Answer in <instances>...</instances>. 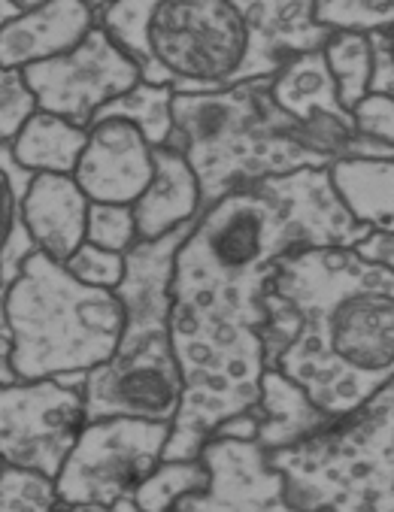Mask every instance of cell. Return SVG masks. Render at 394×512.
Segmentation results:
<instances>
[{
    "label": "cell",
    "mask_w": 394,
    "mask_h": 512,
    "mask_svg": "<svg viewBox=\"0 0 394 512\" xmlns=\"http://www.w3.org/2000/svg\"><path fill=\"white\" fill-rule=\"evenodd\" d=\"M67 273L85 285H94V288H110L116 291L119 282L125 279V255L119 252H110V249H101V246H91V243H82L67 261H64Z\"/></svg>",
    "instance_id": "cell-25"
},
{
    "label": "cell",
    "mask_w": 394,
    "mask_h": 512,
    "mask_svg": "<svg viewBox=\"0 0 394 512\" xmlns=\"http://www.w3.org/2000/svg\"><path fill=\"white\" fill-rule=\"evenodd\" d=\"M10 4H13L16 10H28V7H34V4H40V0H10Z\"/></svg>",
    "instance_id": "cell-35"
},
{
    "label": "cell",
    "mask_w": 394,
    "mask_h": 512,
    "mask_svg": "<svg viewBox=\"0 0 394 512\" xmlns=\"http://www.w3.org/2000/svg\"><path fill=\"white\" fill-rule=\"evenodd\" d=\"M325 170L352 222L394 228V158H337Z\"/></svg>",
    "instance_id": "cell-17"
},
{
    "label": "cell",
    "mask_w": 394,
    "mask_h": 512,
    "mask_svg": "<svg viewBox=\"0 0 394 512\" xmlns=\"http://www.w3.org/2000/svg\"><path fill=\"white\" fill-rule=\"evenodd\" d=\"M325 67L334 79L337 97L349 113L370 91V46L361 31H331L322 46Z\"/></svg>",
    "instance_id": "cell-21"
},
{
    "label": "cell",
    "mask_w": 394,
    "mask_h": 512,
    "mask_svg": "<svg viewBox=\"0 0 394 512\" xmlns=\"http://www.w3.org/2000/svg\"><path fill=\"white\" fill-rule=\"evenodd\" d=\"M167 146L194 170L204 207L240 185L331 164L307 128L273 104L264 79L173 94V137Z\"/></svg>",
    "instance_id": "cell-3"
},
{
    "label": "cell",
    "mask_w": 394,
    "mask_h": 512,
    "mask_svg": "<svg viewBox=\"0 0 394 512\" xmlns=\"http://www.w3.org/2000/svg\"><path fill=\"white\" fill-rule=\"evenodd\" d=\"M201 207V185H197V176L188 167V161L170 146L155 149L152 179L143 188V194L131 203L137 237L158 240L182 225H191Z\"/></svg>",
    "instance_id": "cell-15"
},
{
    "label": "cell",
    "mask_w": 394,
    "mask_h": 512,
    "mask_svg": "<svg viewBox=\"0 0 394 512\" xmlns=\"http://www.w3.org/2000/svg\"><path fill=\"white\" fill-rule=\"evenodd\" d=\"M97 22L140 64L146 82L176 94L276 73L237 0H116Z\"/></svg>",
    "instance_id": "cell-4"
},
{
    "label": "cell",
    "mask_w": 394,
    "mask_h": 512,
    "mask_svg": "<svg viewBox=\"0 0 394 512\" xmlns=\"http://www.w3.org/2000/svg\"><path fill=\"white\" fill-rule=\"evenodd\" d=\"M370 46V91L394 94V25L367 31Z\"/></svg>",
    "instance_id": "cell-28"
},
{
    "label": "cell",
    "mask_w": 394,
    "mask_h": 512,
    "mask_svg": "<svg viewBox=\"0 0 394 512\" xmlns=\"http://www.w3.org/2000/svg\"><path fill=\"white\" fill-rule=\"evenodd\" d=\"M294 512H394V385L310 437L267 452Z\"/></svg>",
    "instance_id": "cell-7"
},
{
    "label": "cell",
    "mask_w": 394,
    "mask_h": 512,
    "mask_svg": "<svg viewBox=\"0 0 394 512\" xmlns=\"http://www.w3.org/2000/svg\"><path fill=\"white\" fill-rule=\"evenodd\" d=\"M167 437L170 425L134 416L85 422L55 476L58 503L107 512L164 458Z\"/></svg>",
    "instance_id": "cell-8"
},
{
    "label": "cell",
    "mask_w": 394,
    "mask_h": 512,
    "mask_svg": "<svg viewBox=\"0 0 394 512\" xmlns=\"http://www.w3.org/2000/svg\"><path fill=\"white\" fill-rule=\"evenodd\" d=\"M82 146H85V128L43 110H34L31 119L19 128V134L10 140L13 158L31 173L73 176Z\"/></svg>",
    "instance_id": "cell-18"
},
{
    "label": "cell",
    "mask_w": 394,
    "mask_h": 512,
    "mask_svg": "<svg viewBox=\"0 0 394 512\" xmlns=\"http://www.w3.org/2000/svg\"><path fill=\"white\" fill-rule=\"evenodd\" d=\"M58 506L55 479L10 464L0 470V512H55Z\"/></svg>",
    "instance_id": "cell-23"
},
{
    "label": "cell",
    "mask_w": 394,
    "mask_h": 512,
    "mask_svg": "<svg viewBox=\"0 0 394 512\" xmlns=\"http://www.w3.org/2000/svg\"><path fill=\"white\" fill-rule=\"evenodd\" d=\"M155 149L122 119H94L73 179L91 203H131L152 179Z\"/></svg>",
    "instance_id": "cell-12"
},
{
    "label": "cell",
    "mask_w": 394,
    "mask_h": 512,
    "mask_svg": "<svg viewBox=\"0 0 394 512\" xmlns=\"http://www.w3.org/2000/svg\"><path fill=\"white\" fill-rule=\"evenodd\" d=\"M107 512H143V509L137 506V500H134L131 494H125V497H119Z\"/></svg>",
    "instance_id": "cell-31"
},
{
    "label": "cell",
    "mask_w": 394,
    "mask_h": 512,
    "mask_svg": "<svg viewBox=\"0 0 394 512\" xmlns=\"http://www.w3.org/2000/svg\"><path fill=\"white\" fill-rule=\"evenodd\" d=\"M352 128L376 143L394 146V94L367 91L358 104L349 110Z\"/></svg>",
    "instance_id": "cell-27"
},
{
    "label": "cell",
    "mask_w": 394,
    "mask_h": 512,
    "mask_svg": "<svg viewBox=\"0 0 394 512\" xmlns=\"http://www.w3.org/2000/svg\"><path fill=\"white\" fill-rule=\"evenodd\" d=\"M85 243L128 255L140 243L134 210L128 203H88Z\"/></svg>",
    "instance_id": "cell-24"
},
{
    "label": "cell",
    "mask_w": 394,
    "mask_h": 512,
    "mask_svg": "<svg viewBox=\"0 0 394 512\" xmlns=\"http://www.w3.org/2000/svg\"><path fill=\"white\" fill-rule=\"evenodd\" d=\"M207 467L201 458H161L131 491L143 512H170L182 497L207 485Z\"/></svg>",
    "instance_id": "cell-20"
},
{
    "label": "cell",
    "mask_w": 394,
    "mask_h": 512,
    "mask_svg": "<svg viewBox=\"0 0 394 512\" xmlns=\"http://www.w3.org/2000/svg\"><path fill=\"white\" fill-rule=\"evenodd\" d=\"M55 512H85V509H67V506H58Z\"/></svg>",
    "instance_id": "cell-36"
},
{
    "label": "cell",
    "mask_w": 394,
    "mask_h": 512,
    "mask_svg": "<svg viewBox=\"0 0 394 512\" xmlns=\"http://www.w3.org/2000/svg\"><path fill=\"white\" fill-rule=\"evenodd\" d=\"M313 22L325 31H376L394 25V0H313Z\"/></svg>",
    "instance_id": "cell-22"
},
{
    "label": "cell",
    "mask_w": 394,
    "mask_h": 512,
    "mask_svg": "<svg viewBox=\"0 0 394 512\" xmlns=\"http://www.w3.org/2000/svg\"><path fill=\"white\" fill-rule=\"evenodd\" d=\"M352 222L325 167L240 185L191 222L170 270V340L182 400L164 458H197L225 422L252 413L264 373V291L301 246H352Z\"/></svg>",
    "instance_id": "cell-1"
},
{
    "label": "cell",
    "mask_w": 394,
    "mask_h": 512,
    "mask_svg": "<svg viewBox=\"0 0 394 512\" xmlns=\"http://www.w3.org/2000/svg\"><path fill=\"white\" fill-rule=\"evenodd\" d=\"M313 512H328V509H313Z\"/></svg>",
    "instance_id": "cell-38"
},
{
    "label": "cell",
    "mask_w": 394,
    "mask_h": 512,
    "mask_svg": "<svg viewBox=\"0 0 394 512\" xmlns=\"http://www.w3.org/2000/svg\"><path fill=\"white\" fill-rule=\"evenodd\" d=\"M13 370H10V340L0 337V382H13Z\"/></svg>",
    "instance_id": "cell-30"
},
{
    "label": "cell",
    "mask_w": 394,
    "mask_h": 512,
    "mask_svg": "<svg viewBox=\"0 0 394 512\" xmlns=\"http://www.w3.org/2000/svg\"><path fill=\"white\" fill-rule=\"evenodd\" d=\"M4 467H7V464H4V458H0V470H4Z\"/></svg>",
    "instance_id": "cell-37"
},
{
    "label": "cell",
    "mask_w": 394,
    "mask_h": 512,
    "mask_svg": "<svg viewBox=\"0 0 394 512\" xmlns=\"http://www.w3.org/2000/svg\"><path fill=\"white\" fill-rule=\"evenodd\" d=\"M13 13H16V7L10 4V0H0V25H4Z\"/></svg>",
    "instance_id": "cell-34"
},
{
    "label": "cell",
    "mask_w": 394,
    "mask_h": 512,
    "mask_svg": "<svg viewBox=\"0 0 394 512\" xmlns=\"http://www.w3.org/2000/svg\"><path fill=\"white\" fill-rule=\"evenodd\" d=\"M173 88L140 79L134 88L119 94L94 119H122L143 134L152 149H161L173 137Z\"/></svg>",
    "instance_id": "cell-19"
},
{
    "label": "cell",
    "mask_w": 394,
    "mask_h": 512,
    "mask_svg": "<svg viewBox=\"0 0 394 512\" xmlns=\"http://www.w3.org/2000/svg\"><path fill=\"white\" fill-rule=\"evenodd\" d=\"M349 249L367 264L394 267V228H367Z\"/></svg>",
    "instance_id": "cell-29"
},
{
    "label": "cell",
    "mask_w": 394,
    "mask_h": 512,
    "mask_svg": "<svg viewBox=\"0 0 394 512\" xmlns=\"http://www.w3.org/2000/svg\"><path fill=\"white\" fill-rule=\"evenodd\" d=\"M188 228L140 240L125 255V279L116 288L125 322L113 355L85 373V422L134 416L173 425L182 373L170 340V270Z\"/></svg>",
    "instance_id": "cell-5"
},
{
    "label": "cell",
    "mask_w": 394,
    "mask_h": 512,
    "mask_svg": "<svg viewBox=\"0 0 394 512\" xmlns=\"http://www.w3.org/2000/svg\"><path fill=\"white\" fill-rule=\"evenodd\" d=\"M85 376L0 382V458L55 479L85 425Z\"/></svg>",
    "instance_id": "cell-9"
},
{
    "label": "cell",
    "mask_w": 394,
    "mask_h": 512,
    "mask_svg": "<svg viewBox=\"0 0 394 512\" xmlns=\"http://www.w3.org/2000/svg\"><path fill=\"white\" fill-rule=\"evenodd\" d=\"M0 337L10 340V331H7V285H0Z\"/></svg>",
    "instance_id": "cell-32"
},
{
    "label": "cell",
    "mask_w": 394,
    "mask_h": 512,
    "mask_svg": "<svg viewBox=\"0 0 394 512\" xmlns=\"http://www.w3.org/2000/svg\"><path fill=\"white\" fill-rule=\"evenodd\" d=\"M88 197L67 173H34L22 197V225L37 252L64 264L85 243Z\"/></svg>",
    "instance_id": "cell-14"
},
{
    "label": "cell",
    "mask_w": 394,
    "mask_h": 512,
    "mask_svg": "<svg viewBox=\"0 0 394 512\" xmlns=\"http://www.w3.org/2000/svg\"><path fill=\"white\" fill-rule=\"evenodd\" d=\"M82 4H85L94 16H101V13H107V10L116 4V0H82Z\"/></svg>",
    "instance_id": "cell-33"
},
{
    "label": "cell",
    "mask_w": 394,
    "mask_h": 512,
    "mask_svg": "<svg viewBox=\"0 0 394 512\" xmlns=\"http://www.w3.org/2000/svg\"><path fill=\"white\" fill-rule=\"evenodd\" d=\"M264 370H276L331 419L394 385V267L349 246L291 249L264 291Z\"/></svg>",
    "instance_id": "cell-2"
},
{
    "label": "cell",
    "mask_w": 394,
    "mask_h": 512,
    "mask_svg": "<svg viewBox=\"0 0 394 512\" xmlns=\"http://www.w3.org/2000/svg\"><path fill=\"white\" fill-rule=\"evenodd\" d=\"M37 110V100L22 70L0 67V146L10 143Z\"/></svg>",
    "instance_id": "cell-26"
},
{
    "label": "cell",
    "mask_w": 394,
    "mask_h": 512,
    "mask_svg": "<svg viewBox=\"0 0 394 512\" xmlns=\"http://www.w3.org/2000/svg\"><path fill=\"white\" fill-rule=\"evenodd\" d=\"M97 16L82 0H40L28 10H16L0 25V67L25 70L73 49Z\"/></svg>",
    "instance_id": "cell-13"
},
{
    "label": "cell",
    "mask_w": 394,
    "mask_h": 512,
    "mask_svg": "<svg viewBox=\"0 0 394 512\" xmlns=\"http://www.w3.org/2000/svg\"><path fill=\"white\" fill-rule=\"evenodd\" d=\"M22 76L37 100V110L79 128H88L107 104L143 79L140 64L101 28V22L73 49L25 67Z\"/></svg>",
    "instance_id": "cell-10"
},
{
    "label": "cell",
    "mask_w": 394,
    "mask_h": 512,
    "mask_svg": "<svg viewBox=\"0 0 394 512\" xmlns=\"http://www.w3.org/2000/svg\"><path fill=\"white\" fill-rule=\"evenodd\" d=\"M122 322L116 291L85 285L34 252L7 285L10 370L16 379L85 376L113 355Z\"/></svg>",
    "instance_id": "cell-6"
},
{
    "label": "cell",
    "mask_w": 394,
    "mask_h": 512,
    "mask_svg": "<svg viewBox=\"0 0 394 512\" xmlns=\"http://www.w3.org/2000/svg\"><path fill=\"white\" fill-rule=\"evenodd\" d=\"M197 458L207 467V485L182 497L170 512H294L279 473L255 440L213 434Z\"/></svg>",
    "instance_id": "cell-11"
},
{
    "label": "cell",
    "mask_w": 394,
    "mask_h": 512,
    "mask_svg": "<svg viewBox=\"0 0 394 512\" xmlns=\"http://www.w3.org/2000/svg\"><path fill=\"white\" fill-rule=\"evenodd\" d=\"M255 416H258L255 443L264 452L298 443L331 422V416L322 413L301 385H294L276 370L261 373Z\"/></svg>",
    "instance_id": "cell-16"
}]
</instances>
